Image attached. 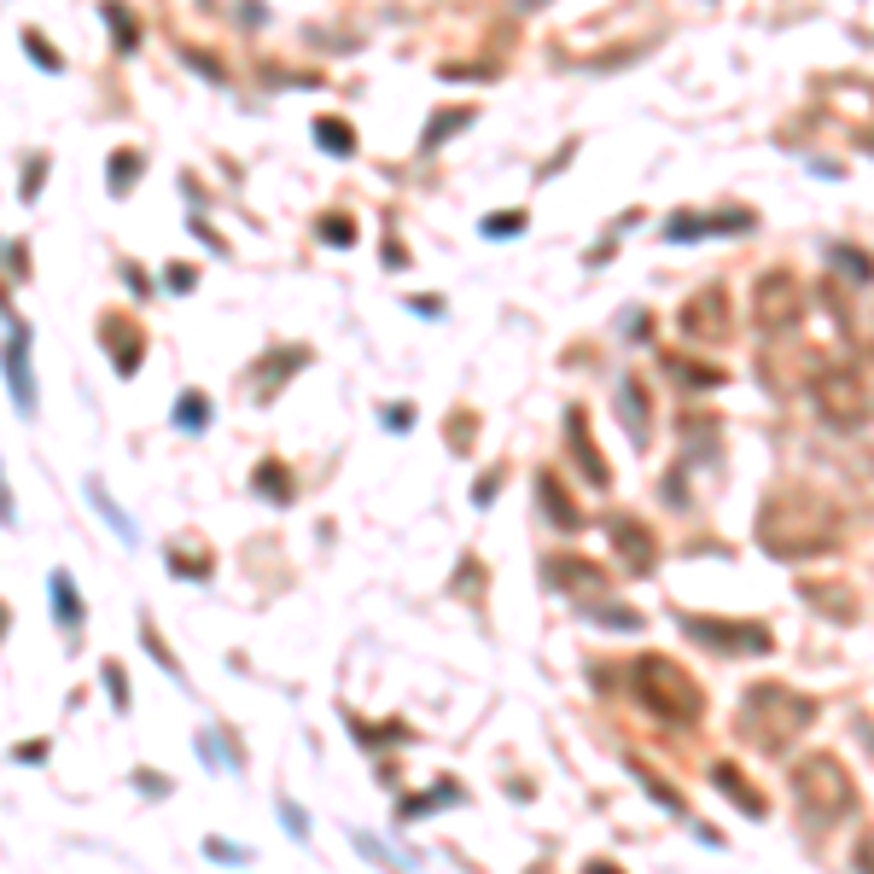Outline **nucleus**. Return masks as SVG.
<instances>
[{"mask_svg": "<svg viewBox=\"0 0 874 874\" xmlns=\"http://www.w3.org/2000/svg\"><path fill=\"white\" fill-rule=\"evenodd\" d=\"M810 723V700H793L781 682H758L740 706V735H752L764 752H781L787 735H799Z\"/></svg>", "mask_w": 874, "mask_h": 874, "instance_id": "nucleus-1", "label": "nucleus"}, {"mask_svg": "<svg viewBox=\"0 0 874 874\" xmlns=\"http://www.w3.org/2000/svg\"><path fill=\"white\" fill-rule=\"evenodd\" d=\"M793 799H799V810H805L810 822H840L857 793H851V775L840 770V758L816 752V758H805L793 770Z\"/></svg>", "mask_w": 874, "mask_h": 874, "instance_id": "nucleus-2", "label": "nucleus"}, {"mask_svg": "<svg viewBox=\"0 0 874 874\" xmlns=\"http://www.w3.org/2000/svg\"><path fill=\"white\" fill-rule=\"evenodd\" d=\"M636 676H641V700H647V711L665 717V723H694L700 706H706V700H700V682H688V671L671 665V659H641Z\"/></svg>", "mask_w": 874, "mask_h": 874, "instance_id": "nucleus-3", "label": "nucleus"}, {"mask_svg": "<svg viewBox=\"0 0 874 874\" xmlns=\"http://www.w3.org/2000/svg\"><path fill=\"white\" fill-rule=\"evenodd\" d=\"M0 368L12 379V403L18 414H35V379H30V333L24 327H12V344L0 350Z\"/></svg>", "mask_w": 874, "mask_h": 874, "instance_id": "nucleus-4", "label": "nucleus"}, {"mask_svg": "<svg viewBox=\"0 0 874 874\" xmlns=\"http://www.w3.org/2000/svg\"><path fill=\"white\" fill-rule=\"evenodd\" d=\"M688 630H694V641H711V647H752V653H764V647H770V630H764V624H717V618H688Z\"/></svg>", "mask_w": 874, "mask_h": 874, "instance_id": "nucleus-5", "label": "nucleus"}, {"mask_svg": "<svg viewBox=\"0 0 874 874\" xmlns=\"http://www.w3.org/2000/svg\"><path fill=\"white\" fill-rule=\"evenodd\" d=\"M787 315H799V286H793V274H764V280H758V321H764V327H781Z\"/></svg>", "mask_w": 874, "mask_h": 874, "instance_id": "nucleus-6", "label": "nucleus"}, {"mask_svg": "<svg viewBox=\"0 0 874 874\" xmlns=\"http://www.w3.org/2000/svg\"><path fill=\"white\" fill-rule=\"evenodd\" d=\"M822 408L834 414V420H845V426H857L869 408H863V397H857V385L851 379H822Z\"/></svg>", "mask_w": 874, "mask_h": 874, "instance_id": "nucleus-7", "label": "nucleus"}, {"mask_svg": "<svg viewBox=\"0 0 874 874\" xmlns=\"http://www.w3.org/2000/svg\"><path fill=\"white\" fill-rule=\"evenodd\" d=\"M688 333L700 338H723L729 333V315H723V292H706V298L688 303Z\"/></svg>", "mask_w": 874, "mask_h": 874, "instance_id": "nucleus-8", "label": "nucleus"}, {"mask_svg": "<svg viewBox=\"0 0 874 874\" xmlns=\"http://www.w3.org/2000/svg\"><path fill=\"white\" fill-rule=\"evenodd\" d=\"M88 502L100 507V513H105V525H111V531H117V537H123V542H140L135 519H129V513H123V507L111 502V496H105V484H94V478H88Z\"/></svg>", "mask_w": 874, "mask_h": 874, "instance_id": "nucleus-9", "label": "nucleus"}, {"mask_svg": "<svg viewBox=\"0 0 874 874\" xmlns=\"http://www.w3.org/2000/svg\"><path fill=\"white\" fill-rule=\"evenodd\" d=\"M53 606H59V624H65V630H76V624H82V601H76V583H70V572H53Z\"/></svg>", "mask_w": 874, "mask_h": 874, "instance_id": "nucleus-10", "label": "nucleus"}, {"mask_svg": "<svg viewBox=\"0 0 874 874\" xmlns=\"http://www.w3.org/2000/svg\"><path fill=\"white\" fill-rule=\"evenodd\" d=\"M717 787H723V793H729V799H735L740 810H752V816H764V799H758V793H752V787H746V781H740V775L729 770V764L717 770Z\"/></svg>", "mask_w": 874, "mask_h": 874, "instance_id": "nucleus-11", "label": "nucleus"}, {"mask_svg": "<svg viewBox=\"0 0 874 874\" xmlns=\"http://www.w3.org/2000/svg\"><path fill=\"white\" fill-rule=\"evenodd\" d=\"M204 420H210V414H204V397H199V391H187L181 408H175V426H181V432H204Z\"/></svg>", "mask_w": 874, "mask_h": 874, "instance_id": "nucleus-12", "label": "nucleus"}, {"mask_svg": "<svg viewBox=\"0 0 874 874\" xmlns=\"http://www.w3.org/2000/svg\"><path fill=\"white\" fill-rule=\"evenodd\" d=\"M618 403H624V420H630V432H647V426H641V385H636V379H624V385H618Z\"/></svg>", "mask_w": 874, "mask_h": 874, "instance_id": "nucleus-13", "label": "nucleus"}, {"mask_svg": "<svg viewBox=\"0 0 874 874\" xmlns=\"http://www.w3.org/2000/svg\"><path fill=\"white\" fill-rule=\"evenodd\" d=\"M257 490H274L269 502H286V490H292V478H286V472H280V467H263V472H257Z\"/></svg>", "mask_w": 874, "mask_h": 874, "instance_id": "nucleus-14", "label": "nucleus"}, {"mask_svg": "<svg viewBox=\"0 0 874 874\" xmlns=\"http://www.w3.org/2000/svg\"><path fill=\"white\" fill-rule=\"evenodd\" d=\"M519 228H525V216H519V210H496V222H484V234H490V239L519 234Z\"/></svg>", "mask_w": 874, "mask_h": 874, "instance_id": "nucleus-15", "label": "nucleus"}, {"mask_svg": "<svg viewBox=\"0 0 874 874\" xmlns=\"http://www.w3.org/2000/svg\"><path fill=\"white\" fill-rule=\"evenodd\" d=\"M204 851H210L216 863H251V851H245V845H228V840H210Z\"/></svg>", "mask_w": 874, "mask_h": 874, "instance_id": "nucleus-16", "label": "nucleus"}, {"mask_svg": "<svg viewBox=\"0 0 874 874\" xmlns=\"http://www.w3.org/2000/svg\"><path fill=\"white\" fill-rule=\"evenodd\" d=\"M280 816H286V828H292V840H309V816H303L292 799H280Z\"/></svg>", "mask_w": 874, "mask_h": 874, "instance_id": "nucleus-17", "label": "nucleus"}, {"mask_svg": "<svg viewBox=\"0 0 874 874\" xmlns=\"http://www.w3.org/2000/svg\"><path fill=\"white\" fill-rule=\"evenodd\" d=\"M834 263H845V269H851V274H857V280H869V257H863V251H834Z\"/></svg>", "mask_w": 874, "mask_h": 874, "instance_id": "nucleus-18", "label": "nucleus"}, {"mask_svg": "<svg viewBox=\"0 0 874 874\" xmlns=\"http://www.w3.org/2000/svg\"><path fill=\"white\" fill-rule=\"evenodd\" d=\"M321 146H333V152H350V135L333 129V123H321Z\"/></svg>", "mask_w": 874, "mask_h": 874, "instance_id": "nucleus-19", "label": "nucleus"}, {"mask_svg": "<svg viewBox=\"0 0 874 874\" xmlns=\"http://www.w3.org/2000/svg\"><path fill=\"white\" fill-rule=\"evenodd\" d=\"M105 682H111V700L129 706V688H123V671H117V665H105Z\"/></svg>", "mask_w": 874, "mask_h": 874, "instance_id": "nucleus-20", "label": "nucleus"}, {"mask_svg": "<svg viewBox=\"0 0 874 874\" xmlns=\"http://www.w3.org/2000/svg\"><path fill=\"white\" fill-rule=\"evenodd\" d=\"M129 169H135V158H129V152H117V175H111V187H117V193L129 187Z\"/></svg>", "mask_w": 874, "mask_h": 874, "instance_id": "nucleus-21", "label": "nucleus"}, {"mask_svg": "<svg viewBox=\"0 0 874 874\" xmlns=\"http://www.w3.org/2000/svg\"><path fill=\"white\" fill-rule=\"evenodd\" d=\"M30 53H35V65H47V70H59V53H53V47H41V41H35V35H30Z\"/></svg>", "mask_w": 874, "mask_h": 874, "instance_id": "nucleus-22", "label": "nucleus"}, {"mask_svg": "<svg viewBox=\"0 0 874 874\" xmlns=\"http://www.w3.org/2000/svg\"><path fill=\"white\" fill-rule=\"evenodd\" d=\"M18 513H12V490H6V472H0V525H12Z\"/></svg>", "mask_w": 874, "mask_h": 874, "instance_id": "nucleus-23", "label": "nucleus"}, {"mask_svg": "<svg viewBox=\"0 0 874 874\" xmlns=\"http://www.w3.org/2000/svg\"><path fill=\"white\" fill-rule=\"evenodd\" d=\"M0 630H6V606H0Z\"/></svg>", "mask_w": 874, "mask_h": 874, "instance_id": "nucleus-24", "label": "nucleus"}]
</instances>
